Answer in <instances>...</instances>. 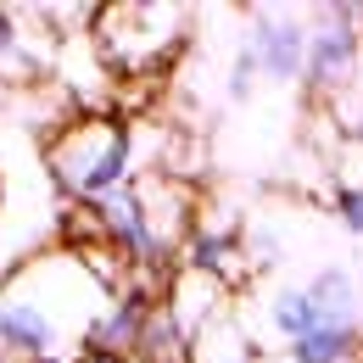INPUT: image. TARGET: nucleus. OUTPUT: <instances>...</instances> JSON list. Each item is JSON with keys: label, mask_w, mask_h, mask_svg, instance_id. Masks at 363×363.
<instances>
[{"label": "nucleus", "mask_w": 363, "mask_h": 363, "mask_svg": "<svg viewBox=\"0 0 363 363\" xmlns=\"http://www.w3.org/2000/svg\"><path fill=\"white\" fill-rule=\"evenodd\" d=\"M330 207H335V218L347 224V235H358V240H363V190H335Z\"/></svg>", "instance_id": "nucleus-11"}, {"label": "nucleus", "mask_w": 363, "mask_h": 363, "mask_svg": "<svg viewBox=\"0 0 363 363\" xmlns=\"http://www.w3.org/2000/svg\"><path fill=\"white\" fill-rule=\"evenodd\" d=\"M257 79H263V67H257V56L240 45L235 50V62H229V101H252L257 90Z\"/></svg>", "instance_id": "nucleus-10"}, {"label": "nucleus", "mask_w": 363, "mask_h": 363, "mask_svg": "<svg viewBox=\"0 0 363 363\" xmlns=\"http://www.w3.org/2000/svg\"><path fill=\"white\" fill-rule=\"evenodd\" d=\"M308 40H313V28L296 11H279V6H252L246 11V50L257 56L263 79H274V84H296L302 79Z\"/></svg>", "instance_id": "nucleus-5"}, {"label": "nucleus", "mask_w": 363, "mask_h": 363, "mask_svg": "<svg viewBox=\"0 0 363 363\" xmlns=\"http://www.w3.org/2000/svg\"><path fill=\"white\" fill-rule=\"evenodd\" d=\"M79 363H129V358H112V352H84Z\"/></svg>", "instance_id": "nucleus-12"}, {"label": "nucleus", "mask_w": 363, "mask_h": 363, "mask_svg": "<svg viewBox=\"0 0 363 363\" xmlns=\"http://www.w3.org/2000/svg\"><path fill=\"white\" fill-rule=\"evenodd\" d=\"M235 302H240V296L229 291L218 274L190 269V263H184V269L168 279V296H162V308L174 313V324L184 330V341H196V335H201L207 324H218V318H224Z\"/></svg>", "instance_id": "nucleus-7"}, {"label": "nucleus", "mask_w": 363, "mask_h": 363, "mask_svg": "<svg viewBox=\"0 0 363 363\" xmlns=\"http://www.w3.org/2000/svg\"><path fill=\"white\" fill-rule=\"evenodd\" d=\"M335 190H363V135L335 145Z\"/></svg>", "instance_id": "nucleus-9"}, {"label": "nucleus", "mask_w": 363, "mask_h": 363, "mask_svg": "<svg viewBox=\"0 0 363 363\" xmlns=\"http://www.w3.org/2000/svg\"><path fill=\"white\" fill-rule=\"evenodd\" d=\"M112 296L73 246L17 263L0 279V363H79Z\"/></svg>", "instance_id": "nucleus-1"}, {"label": "nucleus", "mask_w": 363, "mask_h": 363, "mask_svg": "<svg viewBox=\"0 0 363 363\" xmlns=\"http://www.w3.org/2000/svg\"><path fill=\"white\" fill-rule=\"evenodd\" d=\"M50 174L56 184L73 196V201H106L118 190H129L140 179L135 174V145H129V129L112 118V112H90V118H73L50 135Z\"/></svg>", "instance_id": "nucleus-2"}, {"label": "nucleus", "mask_w": 363, "mask_h": 363, "mask_svg": "<svg viewBox=\"0 0 363 363\" xmlns=\"http://www.w3.org/2000/svg\"><path fill=\"white\" fill-rule=\"evenodd\" d=\"M40 6H0V90L6 84H28L50 67L56 28H40Z\"/></svg>", "instance_id": "nucleus-6"}, {"label": "nucleus", "mask_w": 363, "mask_h": 363, "mask_svg": "<svg viewBox=\"0 0 363 363\" xmlns=\"http://www.w3.org/2000/svg\"><path fill=\"white\" fill-rule=\"evenodd\" d=\"M151 313H157V296H151L145 285H129V291H118V296H112V308H106V318L95 324L90 352L135 358V352H140V335H145V324H151Z\"/></svg>", "instance_id": "nucleus-8"}, {"label": "nucleus", "mask_w": 363, "mask_h": 363, "mask_svg": "<svg viewBox=\"0 0 363 363\" xmlns=\"http://www.w3.org/2000/svg\"><path fill=\"white\" fill-rule=\"evenodd\" d=\"M352 135H363V112H358V118H352Z\"/></svg>", "instance_id": "nucleus-13"}, {"label": "nucleus", "mask_w": 363, "mask_h": 363, "mask_svg": "<svg viewBox=\"0 0 363 363\" xmlns=\"http://www.w3.org/2000/svg\"><path fill=\"white\" fill-rule=\"evenodd\" d=\"M184 23H190V6H140V0H123V6H101V23L90 28V40H95V56L112 73L145 79V73H157L184 45Z\"/></svg>", "instance_id": "nucleus-3"}, {"label": "nucleus", "mask_w": 363, "mask_h": 363, "mask_svg": "<svg viewBox=\"0 0 363 363\" xmlns=\"http://www.w3.org/2000/svg\"><path fill=\"white\" fill-rule=\"evenodd\" d=\"M363 6L341 0V6H318V28L308 40V67H302V84L318 95L347 90L358 79V50H363Z\"/></svg>", "instance_id": "nucleus-4"}]
</instances>
